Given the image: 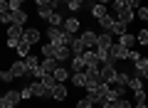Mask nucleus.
I'll list each match as a JSON object with an SVG mask.
<instances>
[{
  "label": "nucleus",
  "mask_w": 148,
  "mask_h": 108,
  "mask_svg": "<svg viewBox=\"0 0 148 108\" xmlns=\"http://www.w3.org/2000/svg\"><path fill=\"white\" fill-rule=\"evenodd\" d=\"M22 35H25V27H22V25H8V39H5V44L10 47V49H15V47L20 44Z\"/></svg>",
  "instance_id": "1"
},
{
  "label": "nucleus",
  "mask_w": 148,
  "mask_h": 108,
  "mask_svg": "<svg viewBox=\"0 0 148 108\" xmlns=\"http://www.w3.org/2000/svg\"><path fill=\"white\" fill-rule=\"evenodd\" d=\"M128 54H131V49H128V47H123V44H114V47L109 49V57H111V62H114V64L128 59Z\"/></svg>",
  "instance_id": "2"
},
{
  "label": "nucleus",
  "mask_w": 148,
  "mask_h": 108,
  "mask_svg": "<svg viewBox=\"0 0 148 108\" xmlns=\"http://www.w3.org/2000/svg\"><path fill=\"white\" fill-rule=\"evenodd\" d=\"M99 69H101V79H104V84H114V79H116V71H119L116 64H114V62H104Z\"/></svg>",
  "instance_id": "3"
},
{
  "label": "nucleus",
  "mask_w": 148,
  "mask_h": 108,
  "mask_svg": "<svg viewBox=\"0 0 148 108\" xmlns=\"http://www.w3.org/2000/svg\"><path fill=\"white\" fill-rule=\"evenodd\" d=\"M32 88H35V96H40V98H52V93H54L49 86H45V81H42V79L32 81Z\"/></svg>",
  "instance_id": "4"
},
{
  "label": "nucleus",
  "mask_w": 148,
  "mask_h": 108,
  "mask_svg": "<svg viewBox=\"0 0 148 108\" xmlns=\"http://www.w3.org/2000/svg\"><path fill=\"white\" fill-rule=\"evenodd\" d=\"M10 71H12V76H15V79H25V76H30V71H27V64H25V59L15 62V64L10 67Z\"/></svg>",
  "instance_id": "5"
},
{
  "label": "nucleus",
  "mask_w": 148,
  "mask_h": 108,
  "mask_svg": "<svg viewBox=\"0 0 148 108\" xmlns=\"http://www.w3.org/2000/svg\"><path fill=\"white\" fill-rule=\"evenodd\" d=\"M69 69H72V74H77V71H86V62H84V57H82V54H74V57L69 59Z\"/></svg>",
  "instance_id": "6"
},
{
  "label": "nucleus",
  "mask_w": 148,
  "mask_h": 108,
  "mask_svg": "<svg viewBox=\"0 0 148 108\" xmlns=\"http://www.w3.org/2000/svg\"><path fill=\"white\" fill-rule=\"evenodd\" d=\"M82 39H84L86 49H96V42H99V32H94V30H84Z\"/></svg>",
  "instance_id": "7"
},
{
  "label": "nucleus",
  "mask_w": 148,
  "mask_h": 108,
  "mask_svg": "<svg viewBox=\"0 0 148 108\" xmlns=\"http://www.w3.org/2000/svg\"><path fill=\"white\" fill-rule=\"evenodd\" d=\"M22 39H27L30 44H37V42L42 39V32L37 30V27H25V35H22Z\"/></svg>",
  "instance_id": "8"
},
{
  "label": "nucleus",
  "mask_w": 148,
  "mask_h": 108,
  "mask_svg": "<svg viewBox=\"0 0 148 108\" xmlns=\"http://www.w3.org/2000/svg\"><path fill=\"white\" fill-rule=\"evenodd\" d=\"M82 57H84V62H86V69L89 67H101V59H99V54H96V49H86Z\"/></svg>",
  "instance_id": "9"
},
{
  "label": "nucleus",
  "mask_w": 148,
  "mask_h": 108,
  "mask_svg": "<svg viewBox=\"0 0 148 108\" xmlns=\"http://www.w3.org/2000/svg\"><path fill=\"white\" fill-rule=\"evenodd\" d=\"M62 27H64V32H69V35H77L79 27H82V22H79V17H67Z\"/></svg>",
  "instance_id": "10"
},
{
  "label": "nucleus",
  "mask_w": 148,
  "mask_h": 108,
  "mask_svg": "<svg viewBox=\"0 0 148 108\" xmlns=\"http://www.w3.org/2000/svg\"><path fill=\"white\" fill-rule=\"evenodd\" d=\"M25 64H27V71H30V76H32L37 69L42 67V59L37 57V54H30V57H25Z\"/></svg>",
  "instance_id": "11"
},
{
  "label": "nucleus",
  "mask_w": 148,
  "mask_h": 108,
  "mask_svg": "<svg viewBox=\"0 0 148 108\" xmlns=\"http://www.w3.org/2000/svg\"><path fill=\"white\" fill-rule=\"evenodd\" d=\"M143 81H146L143 76H138V74H131V79H128V88H131L133 93H136V91H143V88H146V84H143Z\"/></svg>",
  "instance_id": "12"
},
{
  "label": "nucleus",
  "mask_w": 148,
  "mask_h": 108,
  "mask_svg": "<svg viewBox=\"0 0 148 108\" xmlns=\"http://www.w3.org/2000/svg\"><path fill=\"white\" fill-rule=\"evenodd\" d=\"M72 84H74L77 88H86V84H89L86 71H77V74H72Z\"/></svg>",
  "instance_id": "13"
},
{
  "label": "nucleus",
  "mask_w": 148,
  "mask_h": 108,
  "mask_svg": "<svg viewBox=\"0 0 148 108\" xmlns=\"http://www.w3.org/2000/svg\"><path fill=\"white\" fill-rule=\"evenodd\" d=\"M67 96H69V88H67V84H57V86H54L52 98H54V101H67Z\"/></svg>",
  "instance_id": "14"
},
{
  "label": "nucleus",
  "mask_w": 148,
  "mask_h": 108,
  "mask_svg": "<svg viewBox=\"0 0 148 108\" xmlns=\"http://www.w3.org/2000/svg\"><path fill=\"white\" fill-rule=\"evenodd\" d=\"M54 79H57L59 84H67V79H72V69H67V67L62 64V67L54 71Z\"/></svg>",
  "instance_id": "15"
},
{
  "label": "nucleus",
  "mask_w": 148,
  "mask_h": 108,
  "mask_svg": "<svg viewBox=\"0 0 148 108\" xmlns=\"http://www.w3.org/2000/svg\"><path fill=\"white\" fill-rule=\"evenodd\" d=\"M148 69V57H138L136 62H133V74H138V76H143V71Z\"/></svg>",
  "instance_id": "16"
},
{
  "label": "nucleus",
  "mask_w": 148,
  "mask_h": 108,
  "mask_svg": "<svg viewBox=\"0 0 148 108\" xmlns=\"http://www.w3.org/2000/svg\"><path fill=\"white\" fill-rule=\"evenodd\" d=\"M69 49H72V54H84V52H86V44H84L82 37H74V42L69 44Z\"/></svg>",
  "instance_id": "17"
},
{
  "label": "nucleus",
  "mask_w": 148,
  "mask_h": 108,
  "mask_svg": "<svg viewBox=\"0 0 148 108\" xmlns=\"http://www.w3.org/2000/svg\"><path fill=\"white\" fill-rule=\"evenodd\" d=\"M89 12H91L94 17H96V20H101L104 15H109V10H106V5H101V3H94V5L89 7Z\"/></svg>",
  "instance_id": "18"
},
{
  "label": "nucleus",
  "mask_w": 148,
  "mask_h": 108,
  "mask_svg": "<svg viewBox=\"0 0 148 108\" xmlns=\"http://www.w3.org/2000/svg\"><path fill=\"white\" fill-rule=\"evenodd\" d=\"M128 79H131V74H126V71H116V79H114V86L128 88Z\"/></svg>",
  "instance_id": "19"
},
{
  "label": "nucleus",
  "mask_w": 148,
  "mask_h": 108,
  "mask_svg": "<svg viewBox=\"0 0 148 108\" xmlns=\"http://www.w3.org/2000/svg\"><path fill=\"white\" fill-rule=\"evenodd\" d=\"M30 49H32V44H30V42H27V39H20V44L15 47V52H17V54H20L22 59H25V57H30Z\"/></svg>",
  "instance_id": "20"
},
{
  "label": "nucleus",
  "mask_w": 148,
  "mask_h": 108,
  "mask_svg": "<svg viewBox=\"0 0 148 108\" xmlns=\"http://www.w3.org/2000/svg\"><path fill=\"white\" fill-rule=\"evenodd\" d=\"M40 54H42V59H54V44L52 42H45L40 47Z\"/></svg>",
  "instance_id": "21"
},
{
  "label": "nucleus",
  "mask_w": 148,
  "mask_h": 108,
  "mask_svg": "<svg viewBox=\"0 0 148 108\" xmlns=\"http://www.w3.org/2000/svg\"><path fill=\"white\" fill-rule=\"evenodd\" d=\"M59 67H62V64H59L57 59H42V69H45L47 74H54Z\"/></svg>",
  "instance_id": "22"
},
{
  "label": "nucleus",
  "mask_w": 148,
  "mask_h": 108,
  "mask_svg": "<svg viewBox=\"0 0 148 108\" xmlns=\"http://www.w3.org/2000/svg\"><path fill=\"white\" fill-rule=\"evenodd\" d=\"M25 22H27V12L25 10H15V12H12V22H10V25H22V27H25Z\"/></svg>",
  "instance_id": "23"
},
{
  "label": "nucleus",
  "mask_w": 148,
  "mask_h": 108,
  "mask_svg": "<svg viewBox=\"0 0 148 108\" xmlns=\"http://www.w3.org/2000/svg\"><path fill=\"white\" fill-rule=\"evenodd\" d=\"M96 22H99V27H101L104 32H109V30H111V25L116 22V17H114V15H104L101 20H96Z\"/></svg>",
  "instance_id": "24"
},
{
  "label": "nucleus",
  "mask_w": 148,
  "mask_h": 108,
  "mask_svg": "<svg viewBox=\"0 0 148 108\" xmlns=\"http://www.w3.org/2000/svg\"><path fill=\"white\" fill-rule=\"evenodd\" d=\"M126 27H128L126 22L116 20V22H114V25H111V30H109V32H111V35H119V37H121V35H126Z\"/></svg>",
  "instance_id": "25"
},
{
  "label": "nucleus",
  "mask_w": 148,
  "mask_h": 108,
  "mask_svg": "<svg viewBox=\"0 0 148 108\" xmlns=\"http://www.w3.org/2000/svg\"><path fill=\"white\" fill-rule=\"evenodd\" d=\"M47 22H49L52 27H62V25H64V17H62V12H59V10H54L52 15H49Z\"/></svg>",
  "instance_id": "26"
},
{
  "label": "nucleus",
  "mask_w": 148,
  "mask_h": 108,
  "mask_svg": "<svg viewBox=\"0 0 148 108\" xmlns=\"http://www.w3.org/2000/svg\"><path fill=\"white\" fill-rule=\"evenodd\" d=\"M119 44H123V47L131 49V47L136 44V35H128V32H126V35H121V37H119Z\"/></svg>",
  "instance_id": "27"
},
{
  "label": "nucleus",
  "mask_w": 148,
  "mask_h": 108,
  "mask_svg": "<svg viewBox=\"0 0 148 108\" xmlns=\"http://www.w3.org/2000/svg\"><path fill=\"white\" fill-rule=\"evenodd\" d=\"M5 98H8L10 103H15V106H17V103L22 101V91H15V88H12V91H8V93H5Z\"/></svg>",
  "instance_id": "28"
},
{
  "label": "nucleus",
  "mask_w": 148,
  "mask_h": 108,
  "mask_svg": "<svg viewBox=\"0 0 148 108\" xmlns=\"http://www.w3.org/2000/svg\"><path fill=\"white\" fill-rule=\"evenodd\" d=\"M86 5V0H67V7L72 12H77V10H82V7Z\"/></svg>",
  "instance_id": "29"
},
{
  "label": "nucleus",
  "mask_w": 148,
  "mask_h": 108,
  "mask_svg": "<svg viewBox=\"0 0 148 108\" xmlns=\"http://www.w3.org/2000/svg\"><path fill=\"white\" fill-rule=\"evenodd\" d=\"M136 42H138V44H143V47H148V27H143V30L136 35Z\"/></svg>",
  "instance_id": "30"
},
{
  "label": "nucleus",
  "mask_w": 148,
  "mask_h": 108,
  "mask_svg": "<svg viewBox=\"0 0 148 108\" xmlns=\"http://www.w3.org/2000/svg\"><path fill=\"white\" fill-rule=\"evenodd\" d=\"M20 91H22V101H27V98H32V96H35V88H32V84H25V86H22Z\"/></svg>",
  "instance_id": "31"
},
{
  "label": "nucleus",
  "mask_w": 148,
  "mask_h": 108,
  "mask_svg": "<svg viewBox=\"0 0 148 108\" xmlns=\"http://www.w3.org/2000/svg\"><path fill=\"white\" fill-rule=\"evenodd\" d=\"M136 17H138L141 22H148V5H141V7H138V10H136Z\"/></svg>",
  "instance_id": "32"
},
{
  "label": "nucleus",
  "mask_w": 148,
  "mask_h": 108,
  "mask_svg": "<svg viewBox=\"0 0 148 108\" xmlns=\"http://www.w3.org/2000/svg\"><path fill=\"white\" fill-rule=\"evenodd\" d=\"M94 106H96V103L91 101L89 96H84V98H79V103H77V108H94Z\"/></svg>",
  "instance_id": "33"
},
{
  "label": "nucleus",
  "mask_w": 148,
  "mask_h": 108,
  "mask_svg": "<svg viewBox=\"0 0 148 108\" xmlns=\"http://www.w3.org/2000/svg\"><path fill=\"white\" fill-rule=\"evenodd\" d=\"M54 12V7H40V10H37V15L42 17V20H49V15H52Z\"/></svg>",
  "instance_id": "34"
},
{
  "label": "nucleus",
  "mask_w": 148,
  "mask_h": 108,
  "mask_svg": "<svg viewBox=\"0 0 148 108\" xmlns=\"http://www.w3.org/2000/svg\"><path fill=\"white\" fill-rule=\"evenodd\" d=\"M116 106H119V108H133V103L128 101V98H123V96H121V98L116 101Z\"/></svg>",
  "instance_id": "35"
},
{
  "label": "nucleus",
  "mask_w": 148,
  "mask_h": 108,
  "mask_svg": "<svg viewBox=\"0 0 148 108\" xmlns=\"http://www.w3.org/2000/svg\"><path fill=\"white\" fill-rule=\"evenodd\" d=\"M0 79H3V81H5V84H10L12 79H15V76H12V71H10V69H8V71H3V74H0Z\"/></svg>",
  "instance_id": "36"
},
{
  "label": "nucleus",
  "mask_w": 148,
  "mask_h": 108,
  "mask_svg": "<svg viewBox=\"0 0 148 108\" xmlns=\"http://www.w3.org/2000/svg\"><path fill=\"white\" fill-rule=\"evenodd\" d=\"M35 5H37V10L40 7H52V0H35Z\"/></svg>",
  "instance_id": "37"
},
{
  "label": "nucleus",
  "mask_w": 148,
  "mask_h": 108,
  "mask_svg": "<svg viewBox=\"0 0 148 108\" xmlns=\"http://www.w3.org/2000/svg\"><path fill=\"white\" fill-rule=\"evenodd\" d=\"M126 5H128V7H133V10H138V7L143 5V0H126Z\"/></svg>",
  "instance_id": "38"
},
{
  "label": "nucleus",
  "mask_w": 148,
  "mask_h": 108,
  "mask_svg": "<svg viewBox=\"0 0 148 108\" xmlns=\"http://www.w3.org/2000/svg\"><path fill=\"white\" fill-rule=\"evenodd\" d=\"M0 108H17V106H15V103H10L5 96H3V98H0Z\"/></svg>",
  "instance_id": "39"
},
{
  "label": "nucleus",
  "mask_w": 148,
  "mask_h": 108,
  "mask_svg": "<svg viewBox=\"0 0 148 108\" xmlns=\"http://www.w3.org/2000/svg\"><path fill=\"white\" fill-rule=\"evenodd\" d=\"M146 88H143V91H136V93H133V98H136V101H146Z\"/></svg>",
  "instance_id": "40"
},
{
  "label": "nucleus",
  "mask_w": 148,
  "mask_h": 108,
  "mask_svg": "<svg viewBox=\"0 0 148 108\" xmlns=\"http://www.w3.org/2000/svg\"><path fill=\"white\" fill-rule=\"evenodd\" d=\"M133 108H148V101H136V103H133Z\"/></svg>",
  "instance_id": "41"
},
{
  "label": "nucleus",
  "mask_w": 148,
  "mask_h": 108,
  "mask_svg": "<svg viewBox=\"0 0 148 108\" xmlns=\"http://www.w3.org/2000/svg\"><path fill=\"white\" fill-rule=\"evenodd\" d=\"M96 3H101V5H109V3H114V0H96Z\"/></svg>",
  "instance_id": "42"
},
{
  "label": "nucleus",
  "mask_w": 148,
  "mask_h": 108,
  "mask_svg": "<svg viewBox=\"0 0 148 108\" xmlns=\"http://www.w3.org/2000/svg\"><path fill=\"white\" fill-rule=\"evenodd\" d=\"M143 79H146V81H148V69H146V71H143Z\"/></svg>",
  "instance_id": "43"
},
{
  "label": "nucleus",
  "mask_w": 148,
  "mask_h": 108,
  "mask_svg": "<svg viewBox=\"0 0 148 108\" xmlns=\"http://www.w3.org/2000/svg\"><path fill=\"white\" fill-rule=\"evenodd\" d=\"M146 91H148V81H146Z\"/></svg>",
  "instance_id": "44"
}]
</instances>
